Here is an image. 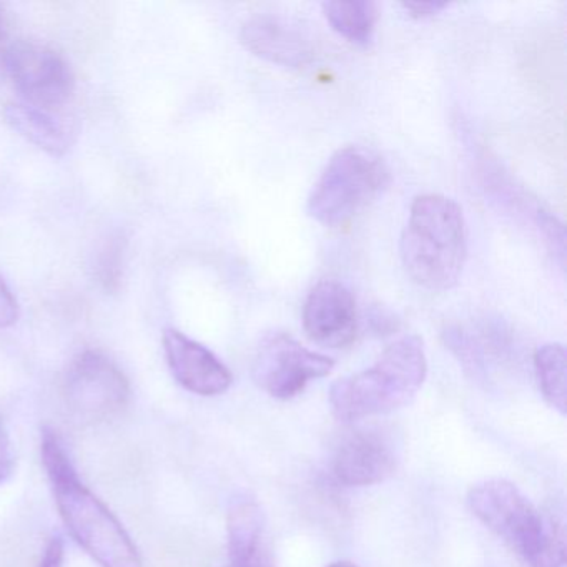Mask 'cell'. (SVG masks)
Segmentation results:
<instances>
[{
	"mask_svg": "<svg viewBox=\"0 0 567 567\" xmlns=\"http://www.w3.org/2000/svg\"><path fill=\"white\" fill-rule=\"evenodd\" d=\"M65 403L84 420H109L131 403L132 390L124 371L97 350L79 353L64 378Z\"/></svg>",
	"mask_w": 567,
	"mask_h": 567,
	"instance_id": "obj_6",
	"label": "cell"
},
{
	"mask_svg": "<svg viewBox=\"0 0 567 567\" xmlns=\"http://www.w3.org/2000/svg\"><path fill=\"white\" fill-rule=\"evenodd\" d=\"M164 350L172 377L190 393L218 396L231 386V371L208 348L181 331H165Z\"/></svg>",
	"mask_w": 567,
	"mask_h": 567,
	"instance_id": "obj_11",
	"label": "cell"
},
{
	"mask_svg": "<svg viewBox=\"0 0 567 567\" xmlns=\"http://www.w3.org/2000/svg\"><path fill=\"white\" fill-rule=\"evenodd\" d=\"M390 185L383 158L360 145L334 152L308 197V214L328 228L348 227Z\"/></svg>",
	"mask_w": 567,
	"mask_h": 567,
	"instance_id": "obj_4",
	"label": "cell"
},
{
	"mask_svg": "<svg viewBox=\"0 0 567 567\" xmlns=\"http://www.w3.org/2000/svg\"><path fill=\"white\" fill-rule=\"evenodd\" d=\"M327 567H358L357 564L348 563V560H338V563L330 564Z\"/></svg>",
	"mask_w": 567,
	"mask_h": 567,
	"instance_id": "obj_23",
	"label": "cell"
},
{
	"mask_svg": "<svg viewBox=\"0 0 567 567\" xmlns=\"http://www.w3.org/2000/svg\"><path fill=\"white\" fill-rule=\"evenodd\" d=\"M4 118L12 131L52 157H62L71 148V132L52 112L28 104H8Z\"/></svg>",
	"mask_w": 567,
	"mask_h": 567,
	"instance_id": "obj_13",
	"label": "cell"
},
{
	"mask_svg": "<svg viewBox=\"0 0 567 567\" xmlns=\"http://www.w3.org/2000/svg\"><path fill=\"white\" fill-rule=\"evenodd\" d=\"M227 567H237V566H231V564H230V566H227ZM247 567H257V564H254V566H247Z\"/></svg>",
	"mask_w": 567,
	"mask_h": 567,
	"instance_id": "obj_24",
	"label": "cell"
},
{
	"mask_svg": "<svg viewBox=\"0 0 567 567\" xmlns=\"http://www.w3.org/2000/svg\"><path fill=\"white\" fill-rule=\"evenodd\" d=\"M240 39L251 54L281 68L301 69L315 58L310 35L281 16H254L241 28Z\"/></svg>",
	"mask_w": 567,
	"mask_h": 567,
	"instance_id": "obj_10",
	"label": "cell"
},
{
	"mask_svg": "<svg viewBox=\"0 0 567 567\" xmlns=\"http://www.w3.org/2000/svg\"><path fill=\"white\" fill-rule=\"evenodd\" d=\"M534 371L540 393L550 408L566 414V350L563 344L547 343L534 353Z\"/></svg>",
	"mask_w": 567,
	"mask_h": 567,
	"instance_id": "obj_16",
	"label": "cell"
},
{
	"mask_svg": "<svg viewBox=\"0 0 567 567\" xmlns=\"http://www.w3.org/2000/svg\"><path fill=\"white\" fill-rule=\"evenodd\" d=\"M64 540H62V537L54 536L48 540V544H45L44 554H42L38 567H62L64 566Z\"/></svg>",
	"mask_w": 567,
	"mask_h": 567,
	"instance_id": "obj_20",
	"label": "cell"
},
{
	"mask_svg": "<svg viewBox=\"0 0 567 567\" xmlns=\"http://www.w3.org/2000/svg\"><path fill=\"white\" fill-rule=\"evenodd\" d=\"M467 504L474 516L529 566L537 559L549 536L550 523H544L519 487L506 480L484 481L470 491Z\"/></svg>",
	"mask_w": 567,
	"mask_h": 567,
	"instance_id": "obj_5",
	"label": "cell"
},
{
	"mask_svg": "<svg viewBox=\"0 0 567 567\" xmlns=\"http://www.w3.org/2000/svg\"><path fill=\"white\" fill-rule=\"evenodd\" d=\"M14 463L11 437L6 431L4 423L0 421V484L6 483L12 476Z\"/></svg>",
	"mask_w": 567,
	"mask_h": 567,
	"instance_id": "obj_19",
	"label": "cell"
},
{
	"mask_svg": "<svg viewBox=\"0 0 567 567\" xmlns=\"http://www.w3.org/2000/svg\"><path fill=\"white\" fill-rule=\"evenodd\" d=\"M42 463L69 534L102 567H144L131 534L114 513L79 480L58 434L42 433Z\"/></svg>",
	"mask_w": 567,
	"mask_h": 567,
	"instance_id": "obj_1",
	"label": "cell"
},
{
	"mask_svg": "<svg viewBox=\"0 0 567 567\" xmlns=\"http://www.w3.org/2000/svg\"><path fill=\"white\" fill-rule=\"evenodd\" d=\"M566 543L560 524L550 520L549 536L530 567H566Z\"/></svg>",
	"mask_w": 567,
	"mask_h": 567,
	"instance_id": "obj_17",
	"label": "cell"
},
{
	"mask_svg": "<svg viewBox=\"0 0 567 567\" xmlns=\"http://www.w3.org/2000/svg\"><path fill=\"white\" fill-rule=\"evenodd\" d=\"M396 456L381 434L357 431L338 447L334 474L347 486H373L393 476Z\"/></svg>",
	"mask_w": 567,
	"mask_h": 567,
	"instance_id": "obj_12",
	"label": "cell"
},
{
	"mask_svg": "<svg viewBox=\"0 0 567 567\" xmlns=\"http://www.w3.org/2000/svg\"><path fill=\"white\" fill-rule=\"evenodd\" d=\"M324 18L330 22L334 32L354 45L367 48L373 41L377 29L378 4L370 0H353V2H324L321 6Z\"/></svg>",
	"mask_w": 567,
	"mask_h": 567,
	"instance_id": "obj_15",
	"label": "cell"
},
{
	"mask_svg": "<svg viewBox=\"0 0 567 567\" xmlns=\"http://www.w3.org/2000/svg\"><path fill=\"white\" fill-rule=\"evenodd\" d=\"M308 338L324 348L350 347L358 334V310L353 293L337 280H321L303 305Z\"/></svg>",
	"mask_w": 567,
	"mask_h": 567,
	"instance_id": "obj_9",
	"label": "cell"
},
{
	"mask_svg": "<svg viewBox=\"0 0 567 567\" xmlns=\"http://www.w3.org/2000/svg\"><path fill=\"white\" fill-rule=\"evenodd\" d=\"M12 42L9 41L8 21L4 9L0 8V82L8 78V58Z\"/></svg>",
	"mask_w": 567,
	"mask_h": 567,
	"instance_id": "obj_22",
	"label": "cell"
},
{
	"mask_svg": "<svg viewBox=\"0 0 567 567\" xmlns=\"http://www.w3.org/2000/svg\"><path fill=\"white\" fill-rule=\"evenodd\" d=\"M334 361L305 348L284 331L267 334L255 351V383L277 400L298 396L308 383L328 377Z\"/></svg>",
	"mask_w": 567,
	"mask_h": 567,
	"instance_id": "obj_7",
	"label": "cell"
},
{
	"mask_svg": "<svg viewBox=\"0 0 567 567\" xmlns=\"http://www.w3.org/2000/svg\"><path fill=\"white\" fill-rule=\"evenodd\" d=\"M8 78L24 104L52 112L74 94L75 79L69 62L54 49L38 42H12Z\"/></svg>",
	"mask_w": 567,
	"mask_h": 567,
	"instance_id": "obj_8",
	"label": "cell"
},
{
	"mask_svg": "<svg viewBox=\"0 0 567 567\" xmlns=\"http://www.w3.org/2000/svg\"><path fill=\"white\" fill-rule=\"evenodd\" d=\"M19 303L11 288L0 275V328H9L18 321Z\"/></svg>",
	"mask_w": 567,
	"mask_h": 567,
	"instance_id": "obj_18",
	"label": "cell"
},
{
	"mask_svg": "<svg viewBox=\"0 0 567 567\" xmlns=\"http://www.w3.org/2000/svg\"><path fill=\"white\" fill-rule=\"evenodd\" d=\"M427 374L420 337L400 338L361 373L340 378L330 388V406L343 423L391 413L411 403Z\"/></svg>",
	"mask_w": 567,
	"mask_h": 567,
	"instance_id": "obj_3",
	"label": "cell"
},
{
	"mask_svg": "<svg viewBox=\"0 0 567 567\" xmlns=\"http://www.w3.org/2000/svg\"><path fill=\"white\" fill-rule=\"evenodd\" d=\"M264 517L260 507L254 501H238L228 511L227 533L228 554L231 566H254L260 544Z\"/></svg>",
	"mask_w": 567,
	"mask_h": 567,
	"instance_id": "obj_14",
	"label": "cell"
},
{
	"mask_svg": "<svg viewBox=\"0 0 567 567\" xmlns=\"http://www.w3.org/2000/svg\"><path fill=\"white\" fill-rule=\"evenodd\" d=\"M401 8L414 19H427L447 8L446 2H404Z\"/></svg>",
	"mask_w": 567,
	"mask_h": 567,
	"instance_id": "obj_21",
	"label": "cell"
},
{
	"mask_svg": "<svg viewBox=\"0 0 567 567\" xmlns=\"http://www.w3.org/2000/svg\"><path fill=\"white\" fill-rule=\"evenodd\" d=\"M400 251L404 270L417 287L430 291L453 288L467 257L466 220L460 205L440 194L414 198Z\"/></svg>",
	"mask_w": 567,
	"mask_h": 567,
	"instance_id": "obj_2",
	"label": "cell"
}]
</instances>
